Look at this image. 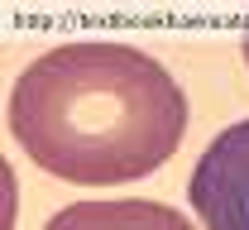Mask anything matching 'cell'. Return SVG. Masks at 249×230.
Instances as JSON below:
<instances>
[{
	"instance_id": "1",
	"label": "cell",
	"mask_w": 249,
	"mask_h": 230,
	"mask_svg": "<svg viewBox=\"0 0 249 230\" xmlns=\"http://www.w3.org/2000/svg\"><path fill=\"white\" fill-rule=\"evenodd\" d=\"M187 130L173 72L115 38H72L38 53L10 91V134L43 173L77 187L149 177Z\"/></svg>"
},
{
	"instance_id": "2",
	"label": "cell",
	"mask_w": 249,
	"mask_h": 230,
	"mask_svg": "<svg viewBox=\"0 0 249 230\" xmlns=\"http://www.w3.org/2000/svg\"><path fill=\"white\" fill-rule=\"evenodd\" d=\"M187 192L206 230H249V120L211 139L192 168Z\"/></svg>"
},
{
	"instance_id": "3",
	"label": "cell",
	"mask_w": 249,
	"mask_h": 230,
	"mask_svg": "<svg viewBox=\"0 0 249 230\" xmlns=\"http://www.w3.org/2000/svg\"><path fill=\"white\" fill-rule=\"evenodd\" d=\"M43 230H196V226L163 201L110 197V201H72Z\"/></svg>"
},
{
	"instance_id": "4",
	"label": "cell",
	"mask_w": 249,
	"mask_h": 230,
	"mask_svg": "<svg viewBox=\"0 0 249 230\" xmlns=\"http://www.w3.org/2000/svg\"><path fill=\"white\" fill-rule=\"evenodd\" d=\"M15 226V173L5 168V230Z\"/></svg>"
},
{
	"instance_id": "5",
	"label": "cell",
	"mask_w": 249,
	"mask_h": 230,
	"mask_svg": "<svg viewBox=\"0 0 249 230\" xmlns=\"http://www.w3.org/2000/svg\"><path fill=\"white\" fill-rule=\"evenodd\" d=\"M245 58H249V24H245Z\"/></svg>"
}]
</instances>
